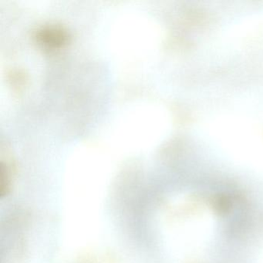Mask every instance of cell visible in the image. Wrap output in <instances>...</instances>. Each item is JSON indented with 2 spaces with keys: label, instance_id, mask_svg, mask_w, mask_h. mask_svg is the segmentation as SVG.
<instances>
[{
  "label": "cell",
  "instance_id": "1",
  "mask_svg": "<svg viewBox=\"0 0 263 263\" xmlns=\"http://www.w3.org/2000/svg\"><path fill=\"white\" fill-rule=\"evenodd\" d=\"M41 44L49 47H58L67 41V35L61 29L50 27L41 30L38 34Z\"/></svg>",
  "mask_w": 263,
  "mask_h": 263
}]
</instances>
